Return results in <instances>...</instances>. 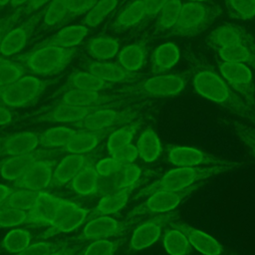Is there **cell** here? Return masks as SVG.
<instances>
[{
    "label": "cell",
    "instance_id": "53",
    "mask_svg": "<svg viewBox=\"0 0 255 255\" xmlns=\"http://www.w3.org/2000/svg\"><path fill=\"white\" fill-rule=\"evenodd\" d=\"M111 156L115 157L119 162H121L123 165H125V164H128V163H132L138 156V152H137V148L134 144L128 143L126 146L119 149L118 151H116Z\"/></svg>",
    "mask_w": 255,
    "mask_h": 255
},
{
    "label": "cell",
    "instance_id": "3",
    "mask_svg": "<svg viewBox=\"0 0 255 255\" xmlns=\"http://www.w3.org/2000/svg\"><path fill=\"white\" fill-rule=\"evenodd\" d=\"M76 53L75 47H33L31 51L14 57L13 60L23 65L26 72L37 77H47L64 70L74 59Z\"/></svg>",
    "mask_w": 255,
    "mask_h": 255
},
{
    "label": "cell",
    "instance_id": "11",
    "mask_svg": "<svg viewBox=\"0 0 255 255\" xmlns=\"http://www.w3.org/2000/svg\"><path fill=\"white\" fill-rule=\"evenodd\" d=\"M44 10L45 7L41 8L40 10L34 12L32 16L29 17L25 22L17 26L15 25L9 30L1 43L0 56L6 58L14 57L25 48L37 26L41 23Z\"/></svg>",
    "mask_w": 255,
    "mask_h": 255
},
{
    "label": "cell",
    "instance_id": "17",
    "mask_svg": "<svg viewBox=\"0 0 255 255\" xmlns=\"http://www.w3.org/2000/svg\"><path fill=\"white\" fill-rule=\"evenodd\" d=\"M126 228V223L117 220L110 215L97 216L90 220L81 231L78 239L98 240L120 234Z\"/></svg>",
    "mask_w": 255,
    "mask_h": 255
},
{
    "label": "cell",
    "instance_id": "2",
    "mask_svg": "<svg viewBox=\"0 0 255 255\" xmlns=\"http://www.w3.org/2000/svg\"><path fill=\"white\" fill-rule=\"evenodd\" d=\"M240 163L233 162L226 165H211V166H176V168L170 169L163 174L159 179L153 181L146 187L142 188L137 196L150 195L151 193L163 190H180L187 188L195 182L213 177L215 175L231 171Z\"/></svg>",
    "mask_w": 255,
    "mask_h": 255
},
{
    "label": "cell",
    "instance_id": "62",
    "mask_svg": "<svg viewBox=\"0 0 255 255\" xmlns=\"http://www.w3.org/2000/svg\"><path fill=\"white\" fill-rule=\"evenodd\" d=\"M189 1H192V2H208L209 0H189Z\"/></svg>",
    "mask_w": 255,
    "mask_h": 255
},
{
    "label": "cell",
    "instance_id": "55",
    "mask_svg": "<svg viewBox=\"0 0 255 255\" xmlns=\"http://www.w3.org/2000/svg\"><path fill=\"white\" fill-rule=\"evenodd\" d=\"M146 12V20L156 16L158 11L168 0H142Z\"/></svg>",
    "mask_w": 255,
    "mask_h": 255
},
{
    "label": "cell",
    "instance_id": "56",
    "mask_svg": "<svg viewBox=\"0 0 255 255\" xmlns=\"http://www.w3.org/2000/svg\"><path fill=\"white\" fill-rule=\"evenodd\" d=\"M14 121V114L5 105L0 103V127H6L12 124Z\"/></svg>",
    "mask_w": 255,
    "mask_h": 255
},
{
    "label": "cell",
    "instance_id": "5",
    "mask_svg": "<svg viewBox=\"0 0 255 255\" xmlns=\"http://www.w3.org/2000/svg\"><path fill=\"white\" fill-rule=\"evenodd\" d=\"M222 9L207 2L183 3L175 25L168 31L169 36L193 37L206 30L218 17Z\"/></svg>",
    "mask_w": 255,
    "mask_h": 255
},
{
    "label": "cell",
    "instance_id": "7",
    "mask_svg": "<svg viewBox=\"0 0 255 255\" xmlns=\"http://www.w3.org/2000/svg\"><path fill=\"white\" fill-rule=\"evenodd\" d=\"M50 85L34 75H24L18 80L0 87V103L9 109L25 108L33 104Z\"/></svg>",
    "mask_w": 255,
    "mask_h": 255
},
{
    "label": "cell",
    "instance_id": "21",
    "mask_svg": "<svg viewBox=\"0 0 255 255\" xmlns=\"http://www.w3.org/2000/svg\"><path fill=\"white\" fill-rule=\"evenodd\" d=\"M249 40H253L251 34L243 27L235 24L221 25L210 32L206 37L207 45L216 51Z\"/></svg>",
    "mask_w": 255,
    "mask_h": 255
},
{
    "label": "cell",
    "instance_id": "37",
    "mask_svg": "<svg viewBox=\"0 0 255 255\" xmlns=\"http://www.w3.org/2000/svg\"><path fill=\"white\" fill-rule=\"evenodd\" d=\"M69 12V0H50L45 6L41 28L49 30L64 24Z\"/></svg>",
    "mask_w": 255,
    "mask_h": 255
},
{
    "label": "cell",
    "instance_id": "19",
    "mask_svg": "<svg viewBox=\"0 0 255 255\" xmlns=\"http://www.w3.org/2000/svg\"><path fill=\"white\" fill-rule=\"evenodd\" d=\"M126 99L116 93L106 94L102 92L95 91H83L70 89L64 92L59 103L77 106V107H94L107 105L113 102Z\"/></svg>",
    "mask_w": 255,
    "mask_h": 255
},
{
    "label": "cell",
    "instance_id": "44",
    "mask_svg": "<svg viewBox=\"0 0 255 255\" xmlns=\"http://www.w3.org/2000/svg\"><path fill=\"white\" fill-rule=\"evenodd\" d=\"M37 195L38 191L16 188L10 193L3 205L23 211H30L34 206Z\"/></svg>",
    "mask_w": 255,
    "mask_h": 255
},
{
    "label": "cell",
    "instance_id": "18",
    "mask_svg": "<svg viewBox=\"0 0 255 255\" xmlns=\"http://www.w3.org/2000/svg\"><path fill=\"white\" fill-rule=\"evenodd\" d=\"M39 145V135L32 131H19L0 137V156L29 153Z\"/></svg>",
    "mask_w": 255,
    "mask_h": 255
},
{
    "label": "cell",
    "instance_id": "26",
    "mask_svg": "<svg viewBox=\"0 0 255 255\" xmlns=\"http://www.w3.org/2000/svg\"><path fill=\"white\" fill-rule=\"evenodd\" d=\"M88 33L89 28L82 24L66 26L56 34L46 38L34 47L55 46L61 48H74L86 38Z\"/></svg>",
    "mask_w": 255,
    "mask_h": 255
},
{
    "label": "cell",
    "instance_id": "60",
    "mask_svg": "<svg viewBox=\"0 0 255 255\" xmlns=\"http://www.w3.org/2000/svg\"><path fill=\"white\" fill-rule=\"evenodd\" d=\"M30 0H10L9 2V5L11 8L13 9H18V8H22L24 7Z\"/></svg>",
    "mask_w": 255,
    "mask_h": 255
},
{
    "label": "cell",
    "instance_id": "29",
    "mask_svg": "<svg viewBox=\"0 0 255 255\" xmlns=\"http://www.w3.org/2000/svg\"><path fill=\"white\" fill-rule=\"evenodd\" d=\"M113 130L114 128L99 131L77 130L63 148L69 153L87 154L95 149L104 139V137Z\"/></svg>",
    "mask_w": 255,
    "mask_h": 255
},
{
    "label": "cell",
    "instance_id": "32",
    "mask_svg": "<svg viewBox=\"0 0 255 255\" xmlns=\"http://www.w3.org/2000/svg\"><path fill=\"white\" fill-rule=\"evenodd\" d=\"M222 62L245 64L255 69V42L253 40L240 42L217 51Z\"/></svg>",
    "mask_w": 255,
    "mask_h": 255
},
{
    "label": "cell",
    "instance_id": "13",
    "mask_svg": "<svg viewBox=\"0 0 255 255\" xmlns=\"http://www.w3.org/2000/svg\"><path fill=\"white\" fill-rule=\"evenodd\" d=\"M89 215V210L79 204L65 200L59 207L53 222L49 225L42 238L46 239L59 233H68L80 227Z\"/></svg>",
    "mask_w": 255,
    "mask_h": 255
},
{
    "label": "cell",
    "instance_id": "54",
    "mask_svg": "<svg viewBox=\"0 0 255 255\" xmlns=\"http://www.w3.org/2000/svg\"><path fill=\"white\" fill-rule=\"evenodd\" d=\"M23 15H24L23 9L18 8L12 14H10L9 16H6L0 20V46H1V43H2L5 35L9 32L10 29H12L17 24V22Z\"/></svg>",
    "mask_w": 255,
    "mask_h": 255
},
{
    "label": "cell",
    "instance_id": "35",
    "mask_svg": "<svg viewBox=\"0 0 255 255\" xmlns=\"http://www.w3.org/2000/svg\"><path fill=\"white\" fill-rule=\"evenodd\" d=\"M141 121L134 120L130 123L121 126L119 128L114 129L107 140V149L110 155H113L116 151L130 143L138 128H140Z\"/></svg>",
    "mask_w": 255,
    "mask_h": 255
},
{
    "label": "cell",
    "instance_id": "61",
    "mask_svg": "<svg viewBox=\"0 0 255 255\" xmlns=\"http://www.w3.org/2000/svg\"><path fill=\"white\" fill-rule=\"evenodd\" d=\"M9 2H10V0H0V8H3L7 5H9Z\"/></svg>",
    "mask_w": 255,
    "mask_h": 255
},
{
    "label": "cell",
    "instance_id": "33",
    "mask_svg": "<svg viewBox=\"0 0 255 255\" xmlns=\"http://www.w3.org/2000/svg\"><path fill=\"white\" fill-rule=\"evenodd\" d=\"M120 41L111 36H97L91 38L87 45L86 51L95 60L109 61L116 57L120 51Z\"/></svg>",
    "mask_w": 255,
    "mask_h": 255
},
{
    "label": "cell",
    "instance_id": "28",
    "mask_svg": "<svg viewBox=\"0 0 255 255\" xmlns=\"http://www.w3.org/2000/svg\"><path fill=\"white\" fill-rule=\"evenodd\" d=\"M63 201L64 199L56 197L44 190L38 191L34 206L30 210L35 219V224L49 226L53 222Z\"/></svg>",
    "mask_w": 255,
    "mask_h": 255
},
{
    "label": "cell",
    "instance_id": "59",
    "mask_svg": "<svg viewBox=\"0 0 255 255\" xmlns=\"http://www.w3.org/2000/svg\"><path fill=\"white\" fill-rule=\"evenodd\" d=\"M75 253H76V248H71V247H68L67 245H63L49 255H75Z\"/></svg>",
    "mask_w": 255,
    "mask_h": 255
},
{
    "label": "cell",
    "instance_id": "10",
    "mask_svg": "<svg viewBox=\"0 0 255 255\" xmlns=\"http://www.w3.org/2000/svg\"><path fill=\"white\" fill-rule=\"evenodd\" d=\"M219 72L234 91L255 107V81L249 66L241 63L222 62L219 65Z\"/></svg>",
    "mask_w": 255,
    "mask_h": 255
},
{
    "label": "cell",
    "instance_id": "38",
    "mask_svg": "<svg viewBox=\"0 0 255 255\" xmlns=\"http://www.w3.org/2000/svg\"><path fill=\"white\" fill-rule=\"evenodd\" d=\"M77 129L60 126L46 129L39 135V145L42 147H64L75 134Z\"/></svg>",
    "mask_w": 255,
    "mask_h": 255
},
{
    "label": "cell",
    "instance_id": "57",
    "mask_svg": "<svg viewBox=\"0 0 255 255\" xmlns=\"http://www.w3.org/2000/svg\"><path fill=\"white\" fill-rule=\"evenodd\" d=\"M49 1L50 0H30L24 7H22L23 14L24 15L33 14L34 12L45 7Z\"/></svg>",
    "mask_w": 255,
    "mask_h": 255
},
{
    "label": "cell",
    "instance_id": "20",
    "mask_svg": "<svg viewBox=\"0 0 255 255\" xmlns=\"http://www.w3.org/2000/svg\"><path fill=\"white\" fill-rule=\"evenodd\" d=\"M48 154L46 150H34L29 153L7 156L0 161V175L7 181L19 179L30 165L37 159Z\"/></svg>",
    "mask_w": 255,
    "mask_h": 255
},
{
    "label": "cell",
    "instance_id": "16",
    "mask_svg": "<svg viewBox=\"0 0 255 255\" xmlns=\"http://www.w3.org/2000/svg\"><path fill=\"white\" fill-rule=\"evenodd\" d=\"M105 105L94 106V107H77V106H71L63 103H58L55 106L51 107L49 110L38 115L33 121L73 125L83 120L90 113H92L93 111Z\"/></svg>",
    "mask_w": 255,
    "mask_h": 255
},
{
    "label": "cell",
    "instance_id": "51",
    "mask_svg": "<svg viewBox=\"0 0 255 255\" xmlns=\"http://www.w3.org/2000/svg\"><path fill=\"white\" fill-rule=\"evenodd\" d=\"M98 0H69V12L64 21V24H68L74 19L85 15Z\"/></svg>",
    "mask_w": 255,
    "mask_h": 255
},
{
    "label": "cell",
    "instance_id": "22",
    "mask_svg": "<svg viewBox=\"0 0 255 255\" xmlns=\"http://www.w3.org/2000/svg\"><path fill=\"white\" fill-rule=\"evenodd\" d=\"M171 227L181 231L190 245L193 246L202 255H220L223 252L222 245L207 233L198 230L183 222H173Z\"/></svg>",
    "mask_w": 255,
    "mask_h": 255
},
{
    "label": "cell",
    "instance_id": "31",
    "mask_svg": "<svg viewBox=\"0 0 255 255\" xmlns=\"http://www.w3.org/2000/svg\"><path fill=\"white\" fill-rule=\"evenodd\" d=\"M180 53L173 43H163L159 45L151 55L150 71L154 75L165 74L179 60Z\"/></svg>",
    "mask_w": 255,
    "mask_h": 255
},
{
    "label": "cell",
    "instance_id": "30",
    "mask_svg": "<svg viewBox=\"0 0 255 255\" xmlns=\"http://www.w3.org/2000/svg\"><path fill=\"white\" fill-rule=\"evenodd\" d=\"M115 86V84L107 82L88 71H78L72 73L68 77L66 83L62 87V90L67 91L70 89H76L83 91L102 92L104 90L113 89Z\"/></svg>",
    "mask_w": 255,
    "mask_h": 255
},
{
    "label": "cell",
    "instance_id": "14",
    "mask_svg": "<svg viewBox=\"0 0 255 255\" xmlns=\"http://www.w3.org/2000/svg\"><path fill=\"white\" fill-rule=\"evenodd\" d=\"M85 71H88L97 77L117 84H129L143 78V74L139 72H130L122 67L119 63L102 60H88L83 65Z\"/></svg>",
    "mask_w": 255,
    "mask_h": 255
},
{
    "label": "cell",
    "instance_id": "40",
    "mask_svg": "<svg viewBox=\"0 0 255 255\" xmlns=\"http://www.w3.org/2000/svg\"><path fill=\"white\" fill-rule=\"evenodd\" d=\"M182 5L181 0H168L155 16V30L157 32L169 31L176 23Z\"/></svg>",
    "mask_w": 255,
    "mask_h": 255
},
{
    "label": "cell",
    "instance_id": "34",
    "mask_svg": "<svg viewBox=\"0 0 255 255\" xmlns=\"http://www.w3.org/2000/svg\"><path fill=\"white\" fill-rule=\"evenodd\" d=\"M71 189L81 196H90L98 193L100 176L93 166H84L69 182Z\"/></svg>",
    "mask_w": 255,
    "mask_h": 255
},
{
    "label": "cell",
    "instance_id": "6",
    "mask_svg": "<svg viewBox=\"0 0 255 255\" xmlns=\"http://www.w3.org/2000/svg\"><path fill=\"white\" fill-rule=\"evenodd\" d=\"M125 99L105 105L86 116L83 120L73 124L77 130L99 131L114 128L115 127L134 121L140 115L141 106L134 105L129 108L120 109Z\"/></svg>",
    "mask_w": 255,
    "mask_h": 255
},
{
    "label": "cell",
    "instance_id": "42",
    "mask_svg": "<svg viewBox=\"0 0 255 255\" xmlns=\"http://www.w3.org/2000/svg\"><path fill=\"white\" fill-rule=\"evenodd\" d=\"M31 243V234L24 228H15L10 230L1 242V247L4 251L12 254H17L23 251Z\"/></svg>",
    "mask_w": 255,
    "mask_h": 255
},
{
    "label": "cell",
    "instance_id": "24",
    "mask_svg": "<svg viewBox=\"0 0 255 255\" xmlns=\"http://www.w3.org/2000/svg\"><path fill=\"white\" fill-rule=\"evenodd\" d=\"M139 185L138 182L124 188L116 189L104 195L99 203L92 210L91 215L94 217L102 215H111L120 211L128 201L131 192Z\"/></svg>",
    "mask_w": 255,
    "mask_h": 255
},
{
    "label": "cell",
    "instance_id": "8",
    "mask_svg": "<svg viewBox=\"0 0 255 255\" xmlns=\"http://www.w3.org/2000/svg\"><path fill=\"white\" fill-rule=\"evenodd\" d=\"M201 185H203V183H196L180 190H163L151 193L146 200L136 205L128 212V219L136 216L169 212L177 207Z\"/></svg>",
    "mask_w": 255,
    "mask_h": 255
},
{
    "label": "cell",
    "instance_id": "36",
    "mask_svg": "<svg viewBox=\"0 0 255 255\" xmlns=\"http://www.w3.org/2000/svg\"><path fill=\"white\" fill-rule=\"evenodd\" d=\"M136 148L138 155L145 162H152L158 158L161 152V144L158 135L151 128H146L140 133Z\"/></svg>",
    "mask_w": 255,
    "mask_h": 255
},
{
    "label": "cell",
    "instance_id": "49",
    "mask_svg": "<svg viewBox=\"0 0 255 255\" xmlns=\"http://www.w3.org/2000/svg\"><path fill=\"white\" fill-rule=\"evenodd\" d=\"M140 175H141V169L137 165L133 163L125 164L122 170L120 171V181H119L118 189L128 187L138 182Z\"/></svg>",
    "mask_w": 255,
    "mask_h": 255
},
{
    "label": "cell",
    "instance_id": "12",
    "mask_svg": "<svg viewBox=\"0 0 255 255\" xmlns=\"http://www.w3.org/2000/svg\"><path fill=\"white\" fill-rule=\"evenodd\" d=\"M176 214L172 211L160 213L137 226L130 237L128 251L135 252L151 246L161 235L162 229L173 219Z\"/></svg>",
    "mask_w": 255,
    "mask_h": 255
},
{
    "label": "cell",
    "instance_id": "47",
    "mask_svg": "<svg viewBox=\"0 0 255 255\" xmlns=\"http://www.w3.org/2000/svg\"><path fill=\"white\" fill-rule=\"evenodd\" d=\"M121 240L108 238L93 240L83 252V255H114L119 249Z\"/></svg>",
    "mask_w": 255,
    "mask_h": 255
},
{
    "label": "cell",
    "instance_id": "23",
    "mask_svg": "<svg viewBox=\"0 0 255 255\" xmlns=\"http://www.w3.org/2000/svg\"><path fill=\"white\" fill-rule=\"evenodd\" d=\"M146 20V12L142 0H133L123 8L114 21L110 24L109 30L114 33H124L130 30Z\"/></svg>",
    "mask_w": 255,
    "mask_h": 255
},
{
    "label": "cell",
    "instance_id": "43",
    "mask_svg": "<svg viewBox=\"0 0 255 255\" xmlns=\"http://www.w3.org/2000/svg\"><path fill=\"white\" fill-rule=\"evenodd\" d=\"M26 223H35L30 211H23L6 205L0 206V228L14 227Z\"/></svg>",
    "mask_w": 255,
    "mask_h": 255
},
{
    "label": "cell",
    "instance_id": "41",
    "mask_svg": "<svg viewBox=\"0 0 255 255\" xmlns=\"http://www.w3.org/2000/svg\"><path fill=\"white\" fill-rule=\"evenodd\" d=\"M119 1L120 0H98L85 14L81 24L89 29L99 26L117 8Z\"/></svg>",
    "mask_w": 255,
    "mask_h": 255
},
{
    "label": "cell",
    "instance_id": "48",
    "mask_svg": "<svg viewBox=\"0 0 255 255\" xmlns=\"http://www.w3.org/2000/svg\"><path fill=\"white\" fill-rule=\"evenodd\" d=\"M63 243L60 242H49V241H39L33 244H30L23 251L15 255H49L55 250L63 246Z\"/></svg>",
    "mask_w": 255,
    "mask_h": 255
},
{
    "label": "cell",
    "instance_id": "27",
    "mask_svg": "<svg viewBox=\"0 0 255 255\" xmlns=\"http://www.w3.org/2000/svg\"><path fill=\"white\" fill-rule=\"evenodd\" d=\"M147 56L148 43L146 40H141L122 48L118 53V63L128 71L139 72Z\"/></svg>",
    "mask_w": 255,
    "mask_h": 255
},
{
    "label": "cell",
    "instance_id": "45",
    "mask_svg": "<svg viewBox=\"0 0 255 255\" xmlns=\"http://www.w3.org/2000/svg\"><path fill=\"white\" fill-rule=\"evenodd\" d=\"M227 13L237 20H249L255 16V0H224Z\"/></svg>",
    "mask_w": 255,
    "mask_h": 255
},
{
    "label": "cell",
    "instance_id": "52",
    "mask_svg": "<svg viewBox=\"0 0 255 255\" xmlns=\"http://www.w3.org/2000/svg\"><path fill=\"white\" fill-rule=\"evenodd\" d=\"M233 130L242 143H244L255 155V128L240 123L233 124Z\"/></svg>",
    "mask_w": 255,
    "mask_h": 255
},
{
    "label": "cell",
    "instance_id": "58",
    "mask_svg": "<svg viewBox=\"0 0 255 255\" xmlns=\"http://www.w3.org/2000/svg\"><path fill=\"white\" fill-rule=\"evenodd\" d=\"M14 189L11 187H8L4 184H0V206L3 205L5 203V201L7 200L8 196L10 195V193L13 191Z\"/></svg>",
    "mask_w": 255,
    "mask_h": 255
},
{
    "label": "cell",
    "instance_id": "9",
    "mask_svg": "<svg viewBox=\"0 0 255 255\" xmlns=\"http://www.w3.org/2000/svg\"><path fill=\"white\" fill-rule=\"evenodd\" d=\"M166 156L168 162L175 166L195 167L226 165L233 163V161H230L224 157L186 145H167Z\"/></svg>",
    "mask_w": 255,
    "mask_h": 255
},
{
    "label": "cell",
    "instance_id": "25",
    "mask_svg": "<svg viewBox=\"0 0 255 255\" xmlns=\"http://www.w3.org/2000/svg\"><path fill=\"white\" fill-rule=\"evenodd\" d=\"M88 156L86 154L69 153L64 156L53 170L52 185L63 186L68 184L74 176L87 165Z\"/></svg>",
    "mask_w": 255,
    "mask_h": 255
},
{
    "label": "cell",
    "instance_id": "50",
    "mask_svg": "<svg viewBox=\"0 0 255 255\" xmlns=\"http://www.w3.org/2000/svg\"><path fill=\"white\" fill-rule=\"evenodd\" d=\"M123 166L124 165L115 157L109 156L99 160L94 167L100 177H108L118 174L122 170Z\"/></svg>",
    "mask_w": 255,
    "mask_h": 255
},
{
    "label": "cell",
    "instance_id": "39",
    "mask_svg": "<svg viewBox=\"0 0 255 255\" xmlns=\"http://www.w3.org/2000/svg\"><path fill=\"white\" fill-rule=\"evenodd\" d=\"M162 244L169 255H188L191 252V245L185 235L171 226L165 229Z\"/></svg>",
    "mask_w": 255,
    "mask_h": 255
},
{
    "label": "cell",
    "instance_id": "4",
    "mask_svg": "<svg viewBox=\"0 0 255 255\" xmlns=\"http://www.w3.org/2000/svg\"><path fill=\"white\" fill-rule=\"evenodd\" d=\"M185 74H159L142 78L136 82L124 84L114 93L124 97H173L180 94L186 86Z\"/></svg>",
    "mask_w": 255,
    "mask_h": 255
},
{
    "label": "cell",
    "instance_id": "46",
    "mask_svg": "<svg viewBox=\"0 0 255 255\" xmlns=\"http://www.w3.org/2000/svg\"><path fill=\"white\" fill-rule=\"evenodd\" d=\"M26 73V69L19 62L0 56V87L18 80Z\"/></svg>",
    "mask_w": 255,
    "mask_h": 255
},
{
    "label": "cell",
    "instance_id": "15",
    "mask_svg": "<svg viewBox=\"0 0 255 255\" xmlns=\"http://www.w3.org/2000/svg\"><path fill=\"white\" fill-rule=\"evenodd\" d=\"M52 177L53 163L42 157L35 160L19 179L13 181V186L19 189L41 191L51 184Z\"/></svg>",
    "mask_w": 255,
    "mask_h": 255
},
{
    "label": "cell",
    "instance_id": "1",
    "mask_svg": "<svg viewBox=\"0 0 255 255\" xmlns=\"http://www.w3.org/2000/svg\"><path fill=\"white\" fill-rule=\"evenodd\" d=\"M184 58L193 88L200 96L255 124V107L234 91L212 66L189 50L185 51Z\"/></svg>",
    "mask_w": 255,
    "mask_h": 255
}]
</instances>
